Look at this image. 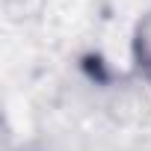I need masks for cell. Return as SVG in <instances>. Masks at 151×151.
<instances>
[{"label":"cell","instance_id":"cell-1","mask_svg":"<svg viewBox=\"0 0 151 151\" xmlns=\"http://www.w3.org/2000/svg\"><path fill=\"white\" fill-rule=\"evenodd\" d=\"M130 62L136 77L151 89V6L136 18L130 33Z\"/></svg>","mask_w":151,"mask_h":151},{"label":"cell","instance_id":"cell-2","mask_svg":"<svg viewBox=\"0 0 151 151\" xmlns=\"http://www.w3.org/2000/svg\"><path fill=\"white\" fill-rule=\"evenodd\" d=\"M45 6H47V0H0V9H3L6 21H12V24L39 21Z\"/></svg>","mask_w":151,"mask_h":151}]
</instances>
